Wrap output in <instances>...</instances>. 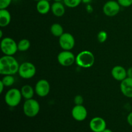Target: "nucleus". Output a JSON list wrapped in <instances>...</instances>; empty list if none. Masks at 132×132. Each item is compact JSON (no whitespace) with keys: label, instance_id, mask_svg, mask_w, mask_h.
Masks as SVG:
<instances>
[{"label":"nucleus","instance_id":"obj_26","mask_svg":"<svg viewBox=\"0 0 132 132\" xmlns=\"http://www.w3.org/2000/svg\"><path fill=\"white\" fill-rule=\"evenodd\" d=\"M83 101L84 99L82 95H77L74 97V103L76 105H82Z\"/></svg>","mask_w":132,"mask_h":132},{"label":"nucleus","instance_id":"obj_1","mask_svg":"<svg viewBox=\"0 0 132 132\" xmlns=\"http://www.w3.org/2000/svg\"><path fill=\"white\" fill-rule=\"evenodd\" d=\"M19 64L13 55H6L0 59V74L3 76L14 75L18 73Z\"/></svg>","mask_w":132,"mask_h":132},{"label":"nucleus","instance_id":"obj_19","mask_svg":"<svg viewBox=\"0 0 132 132\" xmlns=\"http://www.w3.org/2000/svg\"><path fill=\"white\" fill-rule=\"evenodd\" d=\"M50 32L55 37H59L64 33V30L62 25L59 23H54L50 27Z\"/></svg>","mask_w":132,"mask_h":132},{"label":"nucleus","instance_id":"obj_13","mask_svg":"<svg viewBox=\"0 0 132 132\" xmlns=\"http://www.w3.org/2000/svg\"><path fill=\"white\" fill-rule=\"evenodd\" d=\"M120 88L122 94L128 98H132V77H127L121 82Z\"/></svg>","mask_w":132,"mask_h":132},{"label":"nucleus","instance_id":"obj_9","mask_svg":"<svg viewBox=\"0 0 132 132\" xmlns=\"http://www.w3.org/2000/svg\"><path fill=\"white\" fill-rule=\"evenodd\" d=\"M75 39L72 34L68 32H64L59 37V44L63 50H71L75 46Z\"/></svg>","mask_w":132,"mask_h":132},{"label":"nucleus","instance_id":"obj_3","mask_svg":"<svg viewBox=\"0 0 132 132\" xmlns=\"http://www.w3.org/2000/svg\"><path fill=\"white\" fill-rule=\"evenodd\" d=\"M23 113L28 117H34L40 111V104L37 100L34 99H27L23 104Z\"/></svg>","mask_w":132,"mask_h":132},{"label":"nucleus","instance_id":"obj_5","mask_svg":"<svg viewBox=\"0 0 132 132\" xmlns=\"http://www.w3.org/2000/svg\"><path fill=\"white\" fill-rule=\"evenodd\" d=\"M1 50L6 55H14L18 50V44L11 37H4L1 41Z\"/></svg>","mask_w":132,"mask_h":132},{"label":"nucleus","instance_id":"obj_18","mask_svg":"<svg viewBox=\"0 0 132 132\" xmlns=\"http://www.w3.org/2000/svg\"><path fill=\"white\" fill-rule=\"evenodd\" d=\"M21 92L22 97L26 100H27V99L33 98L35 90H34V88L30 85H25L22 86L21 89Z\"/></svg>","mask_w":132,"mask_h":132},{"label":"nucleus","instance_id":"obj_16","mask_svg":"<svg viewBox=\"0 0 132 132\" xmlns=\"http://www.w3.org/2000/svg\"><path fill=\"white\" fill-rule=\"evenodd\" d=\"M11 21V14L6 9H0V27H7Z\"/></svg>","mask_w":132,"mask_h":132},{"label":"nucleus","instance_id":"obj_4","mask_svg":"<svg viewBox=\"0 0 132 132\" xmlns=\"http://www.w3.org/2000/svg\"><path fill=\"white\" fill-rule=\"evenodd\" d=\"M21 99V92L18 88L10 89L5 94V103L10 107H15L19 105Z\"/></svg>","mask_w":132,"mask_h":132},{"label":"nucleus","instance_id":"obj_24","mask_svg":"<svg viewBox=\"0 0 132 132\" xmlns=\"http://www.w3.org/2000/svg\"><path fill=\"white\" fill-rule=\"evenodd\" d=\"M117 2L122 7H129L132 5V0H117Z\"/></svg>","mask_w":132,"mask_h":132},{"label":"nucleus","instance_id":"obj_32","mask_svg":"<svg viewBox=\"0 0 132 132\" xmlns=\"http://www.w3.org/2000/svg\"><path fill=\"white\" fill-rule=\"evenodd\" d=\"M103 132H113L112 131V130H110V129H108V128H106L105 130H104Z\"/></svg>","mask_w":132,"mask_h":132},{"label":"nucleus","instance_id":"obj_22","mask_svg":"<svg viewBox=\"0 0 132 132\" xmlns=\"http://www.w3.org/2000/svg\"><path fill=\"white\" fill-rule=\"evenodd\" d=\"M82 3V0H63V3L68 8H76Z\"/></svg>","mask_w":132,"mask_h":132},{"label":"nucleus","instance_id":"obj_27","mask_svg":"<svg viewBox=\"0 0 132 132\" xmlns=\"http://www.w3.org/2000/svg\"><path fill=\"white\" fill-rule=\"evenodd\" d=\"M127 122L130 126L132 127V112H130L127 116Z\"/></svg>","mask_w":132,"mask_h":132},{"label":"nucleus","instance_id":"obj_6","mask_svg":"<svg viewBox=\"0 0 132 132\" xmlns=\"http://www.w3.org/2000/svg\"><path fill=\"white\" fill-rule=\"evenodd\" d=\"M18 73L23 79H29L36 75V68L30 62H24L19 66Z\"/></svg>","mask_w":132,"mask_h":132},{"label":"nucleus","instance_id":"obj_33","mask_svg":"<svg viewBox=\"0 0 132 132\" xmlns=\"http://www.w3.org/2000/svg\"><path fill=\"white\" fill-rule=\"evenodd\" d=\"M3 37V31L2 30H0V38H2Z\"/></svg>","mask_w":132,"mask_h":132},{"label":"nucleus","instance_id":"obj_10","mask_svg":"<svg viewBox=\"0 0 132 132\" xmlns=\"http://www.w3.org/2000/svg\"><path fill=\"white\" fill-rule=\"evenodd\" d=\"M35 92L39 97H45L47 96L50 91V85L46 79L39 80L35 86Z\"/></svg>","mask_w":132,"mask_h":132},{"label":"nucleus","instance_id":"obj_12","mask_svg":"<svg viewBox=\"0 0 132 132\" xmlns=\"http://www.w3.org/2000/svg\"><path fill=\"white\" fill-rule=\"evenodd\" d=\"M72 116L76 121H83L88 116V111L83 105H75L72 110Z\"/></svg>","mask_w":132,"mask_h":132},{"label":"nucleus","instance_id":"obj_29","mask_svg":"<svg viewBox=\"0 0 132 132\" xmlns=\"http://www.w3.org/2000/svg\"><path fill=\"white\" fill-rule=\"evenodd\" d=\"M127 75L128 77H132V67H130L127 70Z\"/></svg>","mask_w":132,"mask_h":132},{"label":"nucleus","instance_id":"obj_36","mask_svg":"<svg viewBox=\"0 0 132 132\" xmlns=\"http://www.w3.org/2000/svg\"><path fill=\"white\" fill-rule=\"evenodd\" d=\"M47 1H51V0H47Z\"/></svg>","mask_w":132,"mask_h":132},{"label":"nucleus","instance_id":"obj_11","mask_svg":"<svg viewBox=\"0 0 132 132\" xmlns=\"http://www.w3.org/2000/svg\"><path fill=\"white\" fill-rule=\"evenodd\" d=\"M89 126L93 132H103L106 128V122L102 117H95L90 121Z\"/></svg>","mask_w":132,"mask_h":132},{"label":"nucleus","instance_id":"obj_20","mask_svg":"<svg viewBox=\"0 0 132 132\" xmlns=\"http://www.w3.org/2000/svg\"><path fill=\"white\" fill-rule=\"evenodd\" d=\"M30 42L27 39H23L18 43V50L20 52H26L30 47Z\"/></svg>","mask_w":132,"mask_h":132},{"label":"nucleus","instance_id":"obj_30","mask_svg":"<svg viewBox=\"0 0 132 132\" xmlns=\"http://www.w3.org/2000/svg\"><path fill=\"white\" fill-rule=\"evenodd\" d=\"M5 87V85L3 84V82L1 81V80L0 81V93H3V90H4V88Z\"/></svg>","mask_w":132,"mask_h":132},{"label":"nucleus","instance_id":"obj_34","mask_svg":"<svg viewBox=\"0 0 132 132\" xmlns=\"http://www.w3.org/2000/svg\"><path fill=\"white\" fill-rule=\"evenodd\" d=\"M54 1H58V2H61V1H63V0H54Z\"/></svg>","mask_w":132,"mask_h":132},{"label":"nucleus","instance_id":"obj_25","mask_svg":"<svg viewBox=\"0 0 132 132\" xmlns=\"http://www.w3.org/2000/svg\"><path fill=\"white\" fill-rule=\"evenodd\" d=\"M12 3V0H0V9H6Z\"/></svg>","mask_w":132,"mask_h":132},{"label":"nucleus","instance_id":"obj_17","mask_svg":"<svg viewBox=\"0 0 132 132\" xmlns=\"http://www.w3.org/2000/svg\"><path fill=\"white\" fill-rule=\"evenodd\" d=\"M64 4L61 2L55 1L51 6V10L53 14L56 17H61L65 13V7Z\"/></svg>","mask_w":132,"mask_h":132},{"label":"nucleus","instance_id":"obj_7","mask_svg":"<svg viewBox=\"0 0 132 132\" xmlns=\"http://www.w3.org/2000/svg\"><path fill=\"white\" fill-rule=\"evenodd\" d=\"M74 54L70 50H63L57 55V61L63 67H70L76 62Z\"/></svg>","mask_w":132,"mask_h":132},{"label":"nucleus","instance_id":"obj_23","mask_svg":"<svg viewBox=\"0 0 132 132\" xmlns=\"http://www.w3.org/2000/svg\"><path fill=\"white\" fill-rule=\"evenodd\" d=\"M108 38V34L104 30L100 31L97 34V39L99 42L104 43L106 41Z\"/></svg>","mask_w":132,"mask_h":132},{"label":"nucleus","instance_id":"obj_14","mask_svg":"<svg viewBox=\"0 0 132 132\" xmlns=\"http://www.w3.org/2000/svg\"><path fill=\"white\" fill-rule=\"evenodd\" d=\"M112 76L118 81H122L128 77L127 70L123 67L120 65L115 66L111 71Z\"/></svg>","mask_w":132,"mask_h":132},{"label":"nucleus","instance_id":"obj_15","mask_svg":"<svg viewBox=\"0 0 132 132\" xmlns=\"http://www.w3.org/2000/svg\"><path fill=\"white\" fill-rule=\"evenodd\" d=\"M36 9L40 14L45 15L48 14L49 11L51 10L50 1H48L47 0H40L37 1L36 4Z\"/></svg>","mask_w":132,"mask_h":132},{"label":"nucleus","instance_id":"obj_35","mask_svg":"<svg viewBox=\"0 0 132 132\" xmlns=\"http://www.w3.org/2000/svg\"><path fill=\"white\" fill-rule=\"evenodd\" d=\"M34 1H40V0H34Z\"/></svg>","mask_w":132,"mask_h":132},{"label":"nucleus","instance_id":"obj_8","mask_svg":"<svg viewBox=\"0 0 132 132\" xmlns=\"http://www.w3.org/2000/svg\"><path fill=\"white\" fill-rule=\"evenodd\" d=\"M121 10V5L117 1L110 0L104 3L103 11L106 16L113 17L117 15Z\"/></svg>","mask_w":132,"mask_h":132},{"label":"nucleus","instance_id":"obj_21","mask_svg":"<svg viewBox=\"0 0 132 132\" xmlns=\"http://www.w3.org/2000/svg\"><path fill=\"white\" fill-rule=\"evenodd\" d=\"M1 81L3 82L5 87H9L12 86L15 82V78L13 75H6L5 76L1 79Z\"/></svg>","mask_w":132,"mask_h":132},{"label":"nucleus","instance_id":"obj_28","mask_svg":"<svg viewBox=\"0 0 132 132\" xmlns=\"http://www.w3.org/2000/svg\"><path fill=\"white\" fill-rule=\"evenodd\" d=\"M86 12H87L88 13H89V14H91V13L94 11V9H93L92 6L90 4H87V5H86Z\"/></svg>","mask_w":132,"mask_h":132},{"label":"nucleus","instance_id":"obj_2","mask_svg":"<svg viewBox=\"0 0 132 132\" xmlns=\"http://www.w3.org/2000/svg\"><path fill=\"white\" fill-rule=\"evenodd\" d=\"M76 63L77 66L81 68H90L95 63V57L92 52L83 50L77 54L76 58Z\"/></svg>","mask_w":132,"mask_h":132},{"label":"nucleus","instance_id":"obj_31","mask_svg":"<svg viewBox=\"0 0 132 132\" xmlns=\"http://www.w3.org/2000/svg\"><path fill=\"white\" fill-rule=\"evenodd\" d=\"M93 0H82V2L85 4H90Z\"/></svg>","mask_w":132,"mask_h":132}]
</instances>
